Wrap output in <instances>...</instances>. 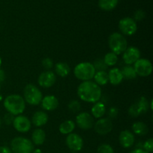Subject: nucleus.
Wrapping results in <instances>:
<instances>
[{
  "label": "nucleus",
  "instance_id": "1",
  "mask_svg": "<svg viewBox=\"0 0 153 153\" xmlns=\"http://www.w3.org/2000/svg\"><path fill=\"white\" fill-rule=\"evenodd\" d=\"M77 94L82 101L90 103H96L100 101L102 96L100 87L92 81L83 82L79 85Z\"/></svg>",
  "mask_w": 153,
  "mask_h": 153
},
{
  "label": "nucleus",
  "instance_id": "2",
  "mask_svg": "<svg viewBox=\"0 0 153 153\" xmlns=\"http://www.w3.org/2000/svg\"><path fill=\"white\" fill-rule=\"evenodd\" d=\"M4 107L8 113L14 116H18L25 111V102L21 96L18 94H11L4 99Z\"/></svg>",
  "mask_w": 153,
  "mask_h": 153
},
{
  "label": "nucleus",
  "instance_id": "3",
  "mask_svg": "<svg viewBox=\"0 0 153 153\" xmlns=\"http://www.w3.org/2000/svg\"><path fill=\"white\" fill-rule=\"evenodd\" d=\"M108 45L111 52L116 54L117 55L123 53L128 47V43L126 37L123 34L118 32H114L109 36Z\"/></svg>",
  "mask_w": 153,
  "mask_h": 153
},
{
  "label": "nucleus",
  "instance_id": "4",
  "mask_svg": "<svg viewBox=\"0 0 153 153\" xmlns=\"http://www.w3.org/2000/svg\"><path fill=\"white\" fill-rule=\"evenodd\" d=\"M96 73L93 64L90 62L79 63L74 68V75L78 79L83 82L91 81Z\"/></svg>",
  "mask_w": 153,
  "mask_h": 153
},
{
  "label": "nucleus",
  "instance_id": "5",
  "mask_svg": "<svg viewBox=\"0 0 153 153\" xmlns=\"http://www.w3.org/2000/svg\"><path fill=\"white\" fill-rule=\"evenodd\" d=\"M10 150L12 153H32L34 144L25 137H16L10 142Z\"/></svg>",
  "mask_w": 153,
  "mask_h": 153
},
{
  "label": "nucleus",
  "instance_id": "6",
  "mask_svg": "<svg viewBox=\"0 0 153 153\" xmlns=\"http://www.w3.org/2000/svg\"><path fill=\"white\" fill-rule=\"evenodd\" d=\"M24 100L31 105H37L43 99L41 91L37 87L32 84H28L24 88Z\"/></svg>",
  "mask_w": 153,
  "mask_h": 153
},
{
  "label": "nucleus",
  "instance_id": "7",
  "mask_svg": "<svg viewBox=\"0 0 153 153\" xmlns=\"http://www.w3.org/2000/svg\"><path fill=\"white\" fill-rule=\"evenodd\" d=\"M134 64V69L137 76L147 77L152 73V65L149 60L146 58H140Z\"/></svg>",
  "mask_w": 153,
  "mask_h": 153
},
{
  "label": "nucleus",
  "instance_id": "8",
  "mask_svg": "<svg viewBox=\"0 0 153 153\" xmlns=\"http://www.w3.org/2000/svg\"><path fill=\"white\" fill-rule=\"evenodd\" d=\"M119 28L124 35L131 36L137 31V26L135 20L132 18H123L119 22Z\"/></svg>",
  "mask_w": 153,
  "mask_h": 153
},
{
  "label": "nucleus",
  "instance_id": "9",
  "mask_svg": "<svg viewBox=\"0 0 153 153\" xmlns=\"http://www.w3.org/2000/svg\"><path fill=\"white\" fill-rule=\"evenodd\" d=\"M66 143L70 150L73 152H79L83 147V139L80 135L75 133H70L66 138Z\"/></svg>",
  "mask_w": 153,
  "mask_h": 153
},
{
  "label": "nucleus",
  "instance_id": "10",
  "mask_svg": "<svg viewBox=\"0 0 153 153\" xmlns=\"http://www.w3.org/2000/svg\"><path fill=\"white\" fill-rule=\"evenodd\" d=\"M76 123L82 129H91L94 126V117L88 112H82L76 116Z\"/></svg>",
  "mask_w": 153,
  "mask_h": 153
},
{
  "label": "nucleus",
  "instance_id": "11",
  "mask_svg": "<svg viewBox=\"0 0 153 153\" xmlns=\"http://www.w3.org/2000/svg\"><path fill=\"white\" fill-rule=\"evenodd\" d=\"M140 58V52L137 48L134 46H129L123 52V59L124 63L127 65L134 64L136 61Z\"/></svg>",
  "mask_w": 153,
  "mask_h": 153
},
{
  "label": "nucleus",
  "instance_id": "12",
  "mask_svg": "<svg viewBox=\"0 0 153 153\" xmlns=\"http://www.w3.org/2000/svg\"><path fill=\"white\" fill-rule=\"evenodd\" d=\"M113 128V123L109 118H102L94 125V130L97 134L100 135H105L111 132Z\"/></svg>",
  "mask_w": 153,
  "mask_h": 153
},
{
  "label": "nucleus",
  "instance_id": "13",
  "mask_svg": "<svg viewBox=\"0 0 153 153\" xmlns=\"http://www.w3.org/2000/svg\"><path fill=\"white\" fill-rule=\"evenodd\" d=\"M55 82H56V76L53 72L50 70L43 72L39 76L38 79H37L39 85L44 88H51L55 85Z\"/></svg>",
  "mask_w": 153,
  "mask_h": 153
},
{
  "label": "nucleus",
  "instance_id": "14",
  "mask_svg": "<svg viewBox=\"0 0 153 153\" xmlns=\"http://www.w3.org/2000/svg\"><path fill=\"white\" fill-rule=\"evenodd\" d=\"M13 126L15 129L21 133H25L31 129V123L28 117L22 115H18L14 118Z\"/></svg>",
  "mask_w": 153,
  "mask_h": 153
},
{
  "label": "nucleus",
  "instance_id": "15",
  "mask_svg": "<svg viewBox=\"0 0 153 153\" xmlns=\"http://www.w3.org/2000/svg\"><path fill=\"white\" fill-rule=\"evenodd\" d=\"M119 142L123 148H130L134 145V136L128 130L121 131L119 135Z\"/></svg>",
  "mask_w": 153,
  "mask_h": 153
},
{
  "label": "nucleus",
  "instance_id": "16",
  "mask_svg": "<svg viewBox=\"0 0 153 153\" xmlns=\"http://www.w3.org/2000/svg\"><path fill=\"white\" fill-rule=\"evenodd\" d=\"M41 105L44 110L46 111H53L58 108V100L55 96H46L44 98L42 99Z\"/></svg>",
  "mask_w": 153,
  "mask_h": 153
},
{
  "label": "nucleus",
  "instance_id": "17",
  "mask_svg": "<svg viewBox=\"0 0 153 153\" xmlns=\"http://www.w3.org/2000/svg\"><path fill=\"white\" fill-rule=\"evenodd\" d=\"M108 82L113 85H118L123 80L121 70L118 68H113L109 70L108 73Z\"/></svg>",
  "mask_w": 153,
  "mask_h": 153
},
{
  "label": "nucleus",
  "instance_id": "18",
  "mask_svg": "<svg viewBox=\"0 0 153 153\" xmlns=\"http://www.w3.org/2000/svg\"><path fill=\"white\" fill-rule=\"evenodd\" d=\"M49 120V117L46 113L43 111H37L34 114L31 119V123L35 126L40 127L46 125Z\"/></svg>",
  "mask_w": 153,
  "mask_h": 153
},
{
  "label": "nucleus",
  "instance_id": "19",
  "mask_svg": "<svg viewBox=\"0 0 153 153\" xmlns=\"http://www.w3.org/2000/svg\"><path fill=\"white\" fill-rule=\"evenodd\" d=\"M31 140H32V143L34 144L40 146L44 143L45 140H46V133L41 128H37V129L34 130L31 134Z\"/></svg>",
  "mask_w": 153,
  "mask_h": 153
},
{
  "label": "nucleus",
  "instance_id": "20",
  "mask_svg": "<svg viewBox=\"0 0 153 153\" xmlns=\"http://www.w3.org/2000/svg\"><path fill=\"white\" fill-rule=\"evenodd\" d=\"M55 73L60 77H67L70 73V68L67 63L59 62L57 63L55 66Z\"/></svg>",
  "mask_w": 153,
  "mask_h": 153
},
{
  "label": "nucleus",
  "instance_id": "21",
  "mask_svg": "<svg viewBox=\"0 0 153 153\" xmlns=\"http://www.w3.org/2000/svg\"><path fill=\"white\" fill-rule=\"evenodd\" d=\"M76 127V123L72 120H66L59 126V131L63 134H69L73 132Z\"/></svg>",
  "mask_w": 153,
  "mask_h": 153
},
{
  "label": "nucleus",
  "instance_id": "22",
  "mask_svg": "<svg viewBox=\"0 0 153 153\" xmlns=\"http://www.w3.org/2000/svg\"><path fill=\"white\" fill-rule=\"evenodd\" d=\"M91 113L94 117L101 118L105 113V106L102 102H97L91 108Z\"/></svg>",
  "mask_w": 153,
  "mask_h": 153
},
{
  "label": "nucleus",
  "instance_id": "23",
  "mask_svg": "<svg viewBox=\"0 0 153 153\" xmlns=\"http://www.w3.org/2000/svg\"><path fill=\"white\" fill-rule=\"evenodd\" d=\"M132 130L137 135L144 136L149 131L147 126L143 122H136L132 125Z\"/></svg>",
  "mask_w": 153,
  "mask_h": 153
},
{
  "label": "nucleus",
  "instance_id": "24",
  "mask_svg": "<svg viewBox=\"0 0 153 153\" xmlns=\"http://www.w3.org/2000/svg\"><path fill=\"white\" fill-rule=\"evenodd\" d=\"M94 79L95 81V83L97 84L99 86L105 85L108 82V73H106L105 71L96 72Z\"/></svg>",
  "mask_w": 153,
  "mask_h": 153
},
{
  "label": "nucleus",
  "instance_id": "25",
  "mask_svg": "<svg viewBox=\"0 0 153 153\" xmlns=\"http://www.w3.org/2000/svg\"><path fill=\"white\" fill-rule=\"evenodd\" d=\"M121 73L123 76V79H134L137 77V74H136L134 67H131L130 65H126L123 67Z\"/></svg>",
  "mask_w": 153,
  "mask_h": 153
},
{
  "label": "nucleus",
  "instance_id": "26",
  "mask_svg": "<svg viewBox=\"0 0 153 153\" xmlns=\"http://www.w3.org/2000/svg\"><path fill=\"white\" fill-rule=\"evenodd\" d=\"M118 0H100L99 6L104 10H111L117 6Z\"/></svg>",
  "mask_w": 153,
  "mask_h": 153
},
{
  "label": "nucleus",
  "instance_id": "27",
  "mask_svg": "<svg viewBox=\"0 0 153 153\" xmlns=\"http://www.w3.org/2000/svg\"><path fill=\"white\" fill-rule=\"evenodd\" d=\"M103 61H104L105 64L107 65V67H112L117 63V55L113 52H108L105 55Z\"/></svg>",
  "mask_w": 153,
  "mask_h": 153
},
{
  "label": "nucleus",
  "instance_id": "28",
  "mask_svg": "<svg viewBox=\"0 0 153 153\" xmlns=\"http://www.w3.org/2000/svg\"><path fill=\"white\" fill-rule=\"evenodd\" d=\"M135 103L137 104V105L138 106L141 114L146 113L148 111V109H149V102H148V100H146L144 97H140V98L137 100V102Z\"/></svg>",
  "mask_w": 153,
  "mask_h": 153
},
{
  "label": "nucleus",
  "instance_id": "29",
  "mask_svg": "<svg viewBox=\"0 0 153 153\" xmlns=\"http://www.w3.org/2000/svg\"><path fill=\"white\" fill-rule=\"evenodd\" d=\"M93 65H94L96 72L105 71L108 69L107 65L105 64L104 61L102 59H101V58H98V59L96 60L94 64H93Z\"/></svg>",
  "mask_w": 153,
  "mask_h": 153
},
{
  "label": "nucleus",
  "instance_id": "30",
  "mask_svg": "<svg viewBox=\"0 0 153 153\" xmlns=\"http://www.w3.org/2000/svg\"><path fill=\"white\" fill-rule=\"evenodd\" d=\"M68 108L73 113H77L81 109V104L77 100H72L68 104Z\"/></svg>",
  "mask_w": 153,
  "mask_h": 153
},
{
  "label": "nucleus",
  "instance_id": "31",
  "mask_svg": "<svg viewBox=\"0 0 153 153\" xmlns=\"http://www.w3.org/2000/svg\"><path fill=\"white\" fill-rule=\"evenodd\" d=\"M97 153H114V149L109 144L103 143L100 145L97 149Z\"/></svg>",
  "mask_w": 153,
  "mask_h": 153
},
{
  "label": "nucleus",
  "instance_id": "32",
  "mask_svg": "<svg viewBox=\"0 0 153 153\" xmlns=\"http://www.w3.org/2000/svg\"><path fill=\"white\" fill-rule=\"evenodd\" d=\"M128 114H129L130 116L133 117H137L139 115L141 114V112H140V109H139L137 104L134 103L132 105H131L129 109H128Z\"/></svg>",
  "mask_w": 153,
  "mask_h": 153
},
{
  "label": "nucleus",
  "instance_id": "33",
  "mask_svg": "<svg viewBox=\"0 0 153 153\" xmlns=\"http://www.w3.org/2000/svg\"><path fill=\"white\" fill-rule=\"evenodd\" d=\"M143 150L147 153H151L153 151V140L152 138L148 139L147 140L143 143Z\"/></svg>",
  "mask_w": 153,
  "mask_h": 153
},
{
  "label": "nucleus",
  "instance_id": "34",
  "mask_svg": "<svg viewBox=\"0 0 153 153\" xmlns=\"http://www.w3.org/2000/svg\"><path fill=\"white\" fill-rule=\"evenodd\" d=\"M42 65L44 67L46 70H50L53 67V62H52V59L49 58H46L42 61Z\"/></svg>",
  "mask_w": 153,
  "mask_h": 153
},
{
  "label": "nucleus",
  "instance_id": "35",
  "mask_svg": "<svg viewBox=\"0 0 153 153\" xmlns=\"http://www.w3.org/2000/svg\"><path fill=\"white\" fill-rule=\"evenodd\" d=\"M15 116L11 114L10 113H7L4 115V122L6 125H10V124L13 123V120H14Z\"/></svg>",
  "mask_w": 153,
  "mask_h": 153
},
{
  "label": "nucleus",
  "instance_id": "36",
  "mask_svg": "<svg viewBox=\"0 0 153 153\" xmlns=\"http://www.w3.org/2000/svg\"><path fill=\"white\" fill-rule=\"evenodd\" d=\"M145 17V13L143 10H137V11H135L134 14V20L140 21Z\"/></svg>",
  "mask_w": 153,
  "mask_h": 153
},
{
  "label": "nucleus",
  "instance_id": "37",
  "mask_svg": "<svg viewBox=\"0 0 153 153\" xmlns=\"http://www.w3.org/2000/svg\"><path fill=\"white\" fill-rule=\"evenodd\" d=\"M108 115L109 117H110L111 119H115L118 115V110L116 108H111L109 110Z\"/></svg>",
  "mask_w": 153,
  "mask_h": 153
},
{
  "label": "nucleus",
  "instance_id": "38",
  "mask_svg": "<svg viewBox=\"0 0 153 153\" xmlns=\"http://www.w3.org/2000/svg\"><path fill=\"white\" fill-rule=\"evenodd\" d=\"M0 153H12V152L9 147L5 146H0Z\"/></svg>",
  "mask_w": 153,
  "mask_h": 153
},
{
  "label": "nucleus",
  "instance_id": "39",
  "mask_svg": "<svg viewBox=\"0 0 153 153\" xmlns=\"http://www.w3.org/2000/svg\"><path fill=\"white\" fill-rule=\"evenodd\" d=\"M4 79H5V73L4 72V70L0 69V83L3 82Z\"/></svg>",
  "mask_w": 153,
  "mask_h": 153
},
{
  "label": "nucleus",
  "instance_id": "40",
  "mask_svg": "<svg viewBox=\"0 0 153 153\" xmlns=\"http://www.w3.org/2000/svg\"><path fill=\"white\" fill-rule=\"evenodd\" d=\"M129 153H147L145 152L143 149H134V150H132L131 152H130Z\"/></svg>",
  "mask_w": 153,
  "mask_h": 153
},
{
  "label": "nucleus",
  "instance_id": "41",
  "mask_svg": "<svg viewBox=\"0 0 153 153\" xmlns=\"http://www.w3.org/2000/svg\"><path fill=\"white\" fill-rule=\"evenodd\" d=\"M32 153H42V151L40 149H36L33 150Z\"/></svg>",
  "mask_w": 153,
  "mask_h": 153
},
{
  "label": "nucleus",
  "instance_id": "42",
  "mask_svg": "<svg viewBox=\"0 0 153 153\" xmlns=\"http://www.w3.org/2000/svg\"><path fill=\"white\" fill-rule=\"evenodd\" d=\"M1 58L0 57V68H1Z\"/></svg>",
  "mask_w": 153,
  "mask_h": 153
},
{
  "label": "nucleus",
  "instance_id": "43",
  "mask_svg": "<svg viewBox=\"0 0 153 153\" xmlns=\"http://www.w3.org/2000/svg\"><path fill=\"white\" fill-rule=\"evenodd\" d=\"M1 118H0V126H1Z\"/></svg>",
  "mask_w": 153,
  "mask_h": 153
},
{
  "label": "nucleus",
  "instance_id": "44",
  "mask_svg": "<svg viewBox=\"0 0 153 153\" xmlns=\"http://www.w3.org/2000/svg\"><path fill=\"white\" fill-rule=\"evenodd\" d=\"M1 99H2V97H1V96L0 95V101H1Z\"/></svg>",
  "mask_w": 153,
  "mask_h": 153
},
{
  "label": "nucleus",
  "instance_id": "45",
  "mask_svg": "<svg viewBox=\"0 0 153 153\" xmlns=\"http://www.w3.org/2000/svg\"><path fill=\"white\" fill-rule=\"evenodd\" d=\"M0 89H1V83H0Z\"/></svg>",
  "mask_w": 153,
  "mask_h": 153
}]
</instances>
